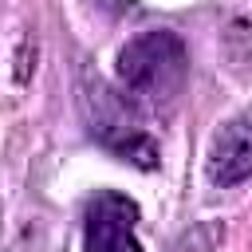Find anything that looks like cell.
<instances>
[{
	"label": "cell",
	"mask_w": 252,
	"mask_h": 252,
	"mask_svg": "<svg viewBox=\"0 0 252 252\" xmlns=\"http://www.w3.org/2000/svg\"><path fill=\"white\" fill-rule=\"evenodd\" d=\"M205 177L220 189L240 185V181L252 177V106H244L240 114L220 122V130L209 138Z\"/></svg>",
	"instance_id": "4"
},
{
	"label": "cell",
	"mask_w": 252,
	"mask_h": 252,
	"mask_svg": "<svg viewBox=\"0 0 252 252\" xmlns=\"http://www.w3.org/2000/svg\"><path fill=\"white\" fill-rule=\"evenodd\" d=\"M134 224H138V205L130 197L106 189L87 205L83 244H87V252H142Z\"/></svg>",
	"instance_id": "3"
},
{
	"label": "cell",
	"mask_w": 252,
	"mask_h": 252,
	"mask_svg": "<svg viewBox=\"0 0 252 252\" xmlns=\"http://www.w3.org/2000/svg\"><path fill=\"white\" fill-rule=\"evenodd\" d=\"M114 71L134 106L169 110L189 79V47L181 43L177 32H165V28L138 32L134 39L122 43Z\"/></svg>",
	"instance_id": "1"
},
{
	"label": "cell",
	"mask_w": 252,
	"mask_h": 252,
	"mask_svg": "<svg viewBox=\"0 0 252 252\" xmlns=\"http://www.w3.org/2000/svg\"><path fill=\"white\" fill-rule=\"evenodd\" d=\"M79 110H83V122H87L91 138L102 142L110 154H118L122 161H130L138 169H158L161 165L158 138L142 126L138 106L126 94H118L106 79L83 71V79H79Z\"/></svg>",
	"instance_id": "2"
}]
</instances>
